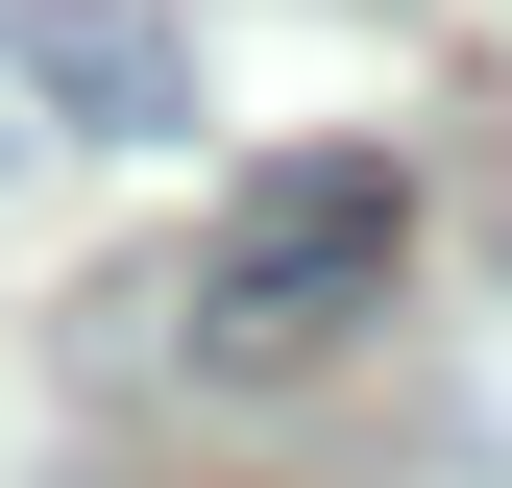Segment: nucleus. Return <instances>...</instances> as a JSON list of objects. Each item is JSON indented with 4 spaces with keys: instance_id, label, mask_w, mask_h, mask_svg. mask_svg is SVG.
I'll return each mask as SVG.
<instances>
[{
    "instance_id": "f257e3e1",
    "label": "nucleus",
    "mask_w": 512,
    "mask_h": 488,
    "mask_svg": "<svg viewBox=\"0 0 512 488\" xmlns=\"http://www.w3.org/2000/svg\"><path fill=\"white\" fill-rule=\"evenodd\" d=\"M391 269H415V171L391 147H293V171L220 196V244L147 293V318H196V366H293V342H366V318H391Z\"/></svg>"
},
{
    "instance_id": "f03ea898",
    "label": "nucleus",
    "mask_w": 512,
    "mask_h": 488,
    "mask_svg": "<svg viewBox=\"0 0 512 488\" xmlns=\"http://www.w3.org/2000/svg\"><path fill=\"white\" fill-rule=\"evenodd\" d=\"M0 98L49 147H171L196 122V25L171 0H0Z\"/></svg>"
}]
</instances>
